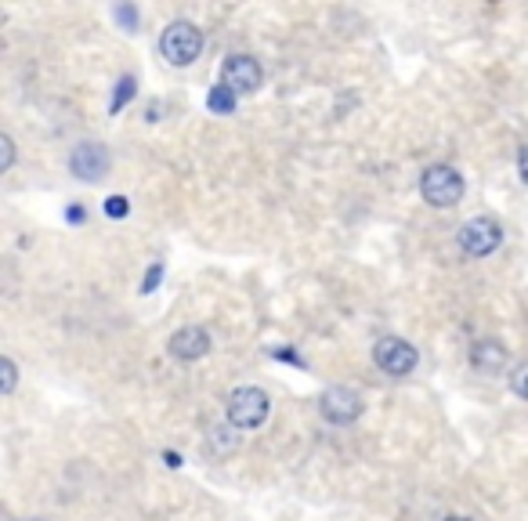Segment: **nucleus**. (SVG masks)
Returning a JSON list of instances; mask_svg holds the SVG:
<instances>
[{
  "mask_svg": "<svg viewBox=\"0 0 528 521\" xmlns=\"http://www.w3.org/2000/svg\"><path fill=\"white\" fill-rule=\"evenodd\" d=\"M69 221H73V225H80V221H84V207H69V214H66Z\"/></svg>",
  "mask_w": 528,
  "mask_h": 521,
  "instance_id": "4be33fe9",
  "label": "nucleus"
},
{
  "mask_svg": "<svg viewBox=\"0 0 528 521\" xmlns=\"http://www.w3.org/2000/svg\"><path fill=\"white\" fill-rule=\"evenodd\" d=\"M373 359H377L380 370L391 373V377H406V373L416 370L420 355H416V348L406 337H380L377 348H373Z\"/></svg>",
  "mask_w": 528,
  "mask_h": 521,
  "instance_id": "20e7f679",
  "label": "nucleus"
},
{
  "mask_svg": "<svg viewBox=\"0 0 528 521\" xmlns=\"http://www.w3.org/2000/svg\"><path fill=\"white\" fill-rule=\"evenodd\" d=\"M420 192H424L431 207H456L463 199V174L456 167H449V163H434L420 178Z\"/></svg>",
  "mask_w": 528,
  "mask_h": 521,
  "instance_id": "f03ea898",
  "label": "nucleus"
},
{
  "mask_svg": "<svg viewBox=\"0 0 528 521\" xmlns=\"http://www.w3.org/2000/svg\"><path fill=\"white\" fill-rule=\"evenodd\" d=\"M113 15H116V22L127 29V33H134V29H138V8H134V4H120Z\"/></svg>",
  "mask_w": 528,
  "mask_h": 521,
  "instance_id": "dca6fc26",
  "label": "nucleus"
},
{
  "mask_svg": "<svg viewBox=\"0 0 528 521\" xmlns=\"http://www.w3.org/2000/svg\"><path fill=\"white\" fill-rule=\"evenodd\" d=\"M105 214H109V218H127V214H131V199L127 196H109L105 199Z\"/></svg>",
  "mask_w": 528,
  "mask_h": 521,
  "instance_id": "2eb2a0df",
  "label": "nucleus"
},
{
  "mask_svg": "<svg viewBox=\"0 0 528 521\" xmlns=\"http://www.w3.org/2000/svg\"><path fill=\"white\" fill-rule=\"evenodd\" d=\"M221 73H225V87L228 91H236V95H254L264 80L257 58H250V55H232Z\"/></svg>",
  "mask_w": 528,
  "mask_h": 521,
  "instance_id": "6e6552de",
  "label": "nucleus"
},
{
  "mask_svg": "<svg viewBox=\"0 0 528 521\" xmlns=\"http://www.w3.org/2000/svg\"><path fill=\"white\" fill-rule=\"evenodd\" d=\"M210 351V333L203 326H185L170 337V355L181 362H196Z\"/></svg>",
  "mask_w": 528,
  "mask_h": 521,
  "instance_id": "1a4fd4ad",
  "label": "nucleus"
},
{
  "mask_svg": "<svg viewBox=\"0 0 528 521\" xmlns=\"http://www.w3.org/2000/svg\"><path fill=\"white\" fill-rule=\"evenodd\" d=\"M160 283H163V265L156 261V265H152L149 272H145V279H142V294H152V290H156Z\"/></svg>",
  "mask_w": 528,
  "mask_h": 521,
  "instance_id": "6ab92c4d",
  "label": "nucleus"
},
{
  "mask_svg": "<svg viewBox=\"0 0 528 521\" xmlns=\"http://www.w3.org/2000/svg\"><path fill=\"white\" fill-rule=\"evenodd\" d=\"M471 362H474V370L496 373L507 366V348H503L500 341H478L471 348Z\"/></svg>",
  "mask_w": 528,
  "mask_h": 521,
  "instance_id": "9d476101",
  "label": "nucleus"
},
{
  "mask_svg": "<svg viewBox=\"0 0 528 521\" xmlns=\"http://www.w3.org/2000/svg\"><path fill=\"white\" fill-rule=\"evenodd\" d=\"M19 384V366L11 359H0V395H11Z\"/></svg>",
  "mask_w": 528,
  "mask_h": 521,
  "instance_id": "4468645a",
  "label": "nucleus"
},
{
  "mask_svg": "<svg viewBox=\"0 0 528 521\" xmlns=\"http://www.w3.org/2000/svg\"><path fill=\"white\" fill-rule=\"evenodd\" d=\"M503 243V228L492 218H474L460 228V250L467 257H489Z\"/></svg>",
  "mask_w": 528,
  "mask_h": 521,
  "instance_id": "39448f33",
  "label": "nucleus"
},
{
  "mask_svg": "<svg viewBox=\"0 0 528 521\" xmlns=\"http://www.w3.org/2000/svg\"><path fill=\"white\" fill-rule=\"evenodd\" d=\"M445 521H471V518H460V514H449Z\"/></svg>",
  "mask_w": 528,
  "mask_h": 521,
  "instance_id": "b1692460",
  "label": "nucleus"
},
{
  "mask_svg": "<svg viewBox=\"0 0 528 521\" xmlns=\"http://www.w3.org/2000/svg\"><path fill=\"white\" fill-rule=\"evenodd\" d=\"M69 171L80 181H102L109 174V149L102 142H80L69 156Z\"/></svg>",
  "mask_w": 528,
  "mask_h": 521,
  "instance_id": "0eeeda50",
  "label": "nucleus"
},
{
  "mask_svg": "<svg viewBox=\"0 0 528 521\" xmlns=\"http://www.w3.org/2000/svg\"><path fill=\"white\" fill-rule=\"evenodd\" d=\"M518 174H521V181L528 185V145L521 149V156H518Z\"/></svg>",
  "mask_w": 528,
  "mask_h": 521,
  "instance_id": "412c9836",
  "label": "nucleus"
},
{
  "mask_svg": "<svg viewBox=\"0 0 528 521\" xmlns=\"http://www.w3.org/2000/svg\"><path fill=\"white\" fill-rule=\"evenodd\" d=\"M510 391L518 398H528V362H521L518 370L510 373Z\"/></svg>",
  "mask_w": 528,
  "mask_h": 521,
  "instance_id": "f3484780",
  "label": "nucleus"
},
{
  "mask_svg": "<svg viewBox=\"0 0 528 521\" xmlns=\"http://www.w3.org/2000/svg\"><path fill=\"white\" fill-rule=\"evenodd\" d=\"M268 413H272V402H268V395L261 388H239L228 398V424L232 427L254 431V427H261L268 420Z\"/></svg>",
  "mask_w": 528,
  "mask_h": 521,
  "instance_id": "7ed1b4c3",
  "label": "nucleus"
},
{
  "mask_svg": "<svg viewBox=\"0 0 528 521\" xmlns=\"http://www.w3.org/2000/svg\"><path fill=\"white\" fill-rule=\"evenodd\" d=\"M319 409L322 417L330 420V424H355V420L362 417V409H366V402H362L359 391L351 388H326L319 398Z\"/></svg>",
  "mask_w": 528,
  "mask_h": 521,
  "instance_id": "423d86ee",
  "label": "nucleus"
},
{
  "mask_svg": "<svg viewBox=\"0 0 528 521\" xmlns=\"http://www.w3.org/2000/svg\"><path fill=\"white\" fill-rule=\"evenodd\" d=\"M163 460H167V467H181V456L178 453H163Z\"/></svg>",
  "mask_w": 528,
  "mask_h": 521,
  "instance_id": "5701e85b",
  "label": "nucleus"
},
{
  "mask_svg": "<svg viewBox=\"0 0 528 521\" xmlns=\"http://www.w3.org/2000/svg\"><path fill=\"white\" fill-rule=\"evenodd\" d=\"M236 91H228L225 84H217V87H210V95H207V109L210 113H217V116H232V109H236Z\"/></svg>",
  "mask_w": 528,
  "mask_h": 521,
  "instance_id": "9b49d317",
  "label": "nucleus"
},
{
  "mask_svg": "<svg viewBox=\"0 0 528 521\" xmlns=\"http://www.w3.org/2000/svg\"><path fill=\"white\" fill-rule=\"evenodd\" d=\"M272 355H275V359H283V362H293V366H304V359H301V355H297V351H286V348H275L272 351Z\"/></svg>",
  "mask_w": 528,
  "mask_h": 521,
  "instance_id": "aec40b11",
  "label": "nucleus"
},
{
  "mask_svg": "<svg viewBox=\"0 0 528 521\" xmlns=\"http://www.w3.org/2000/svg\"><path fill=\"white\" fill-rule=\"evenodd\" d=\"M160 51L170 66H192L199 58V51H203V33L185 19L170 22L160 37Z\"/></svg>",
  "mask_w": 528,
  "mask_h": 521,
  "instance_id": "f257e3e1",
  "label": "nucleus"
},
{
  "mask_svg": "<svg viewBox=\"0 0 528 521\" xmlns=\"http://www.w3.org/2000/svg\"><path fill=\"white\" fill-rule=\"evenodd\" d=\"M210 446H214L217 456L236 453L239 438H236V431H232V424H228V427H214V431H210Z\"/></svg>",
  "mask_w": 528,
  "mask_h": 521,
  "instance_id": "ddd939ff",
  "label": "nucleus"
},
{
  "mask_svg": "<svg viewBox=\"0 0 528 521\" xmlns=\"http://www.w3.org/2000/svg\"><path fill=\"white\" fill-rule=\"evenodd\" d=\"M33 521H40V518H33Z\"/></svg>",
  "mask_w": 528,
  "mask_h": 521,
  "instance_id": "393cba45",
  "label": "nucleus"
},
{
  "mask_svg": "<svg viewBox=\"0 0 528 521\" xmlns=\"http://www.w3.org/2000/svg\"><path fill=\"white\" fill-rule=\"evenodd\" d=\"M134 95H138V80H134L131 73L120 76V80H116V87H113V102H109V113L116 116V113H120V109H123V105L131 102Z\"/></svg>",
  "mask_w": 528,
  "mask_h": 521,
  "instance_id": "f8f14e48",
  "label": "nucleus"
},
{
  "mask_svg": "<svg viewBox=\"0 0 528 521\" xmlns=\"http://www.w3.org/2000/svg\"><path fill=\"white\" fill-rule=\"evenodd\" d=\"M15 167V142H11V134H0V171L8 174Z\"/></svg>",
  "mask_w": 528,
  "mask_h": 521,
  "instance_id": "a211bd4d",
  "label": "nucleus"
}]
</instances>
